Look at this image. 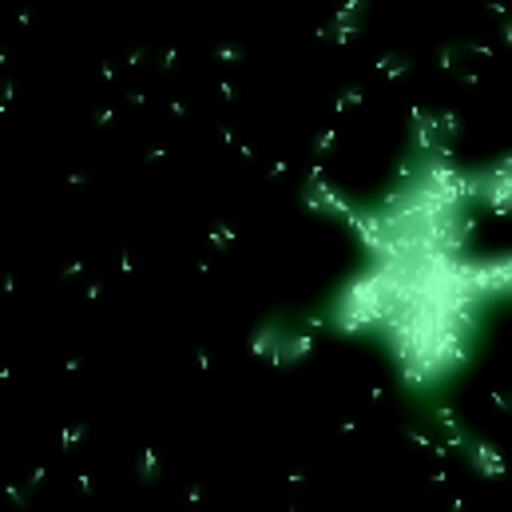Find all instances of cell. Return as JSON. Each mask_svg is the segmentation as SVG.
I'll return each instance as SVG.
<instances>
[]
</instances>
